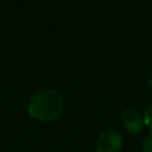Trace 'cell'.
Listing matches in <instances>:
<instances>
[{
  "mask_svg": "<svg viewBox=\"0 0 152 152\" xmlns=\"http://www.w3.org/2000/svg\"><path fill=\"white\" fill-rule=\"evenodd\" d=\"M28 113L39 121H53L64 111V99L56 89H40L28 103Z\"/></svg>",
  "mask_w": 152,
  "mask_h": 152,
  "instance_id": "obj_1",
  "label": "cell"
},
{
  "mask_svg": "<svg viewBox=\"0 0 152 152\" xmlns=\"http://www.w3.org/2000/svg\"><path fill=\"white\" fill-rule=\"evenodd\" d=\"M123 148V136L119 131L108 128L97 136L96 152H120Z\"/></svg>",
  "mask_w": 152,
  "mask_h": 152,
  "instance_id": "obj_2",
  "label": "cell"
},
{
  "mask_svg": "<svg viewBox=\"0 0 152 152\" xmlns=\"http://www.w3.org/2000/svg\"><path fill=\"white\" fill-rule=\"evenodd\" d=\"M121 123H123L126 131H128L132 135L142 134L143 128H144V119H143L142 113L134 108L124 110V112L121 113Z\"/></svg>",
  "mask_w": 152,
  "mask_h": 152,
  "instance_id": "obj_3",
  "label": "cell"
},
{
  "mask_svg": "<svg viewBox=\"0 0 152 152\" xmlns=\"http://www.w3.org/2000/svg\"><path fill=\"white\" fill-rule=\"evenodd\" d=\"M143 119H144V126H147L152 131V102L147 105V108H145Z\"/></svg>",
  "mask_w": 152,
  "mask_h": 152,
  "instance_id": "obj_4",
  "label": "cell"
},
{
  "mask_svg": "<svg viewBox=\"0 0 152 152\" xmlns=\"http://www.w3.org/2000/svg\"><path fill=\"white\" fill-rule=\"evenodd\" d=\"M142 147H143V152H152V131L144 137Z\"/></svg>",
  "mask_w": 152,
  "mask_h": 152,
  "instance_id": "obj_5",
  "label": "cell"
},
{
  "mask_svg": "<svg viewBox=\"0 0 152 152\" xmlns=\"http://www.w3.org/2000/svg\"><path fill=\"white\" fill-rule=\"evenodd\" d=\"M148 87L152 89V77L151 79H148Z\"/></svg>",
  "mask_w": 152,
  "mask_h": 152,
  "instance_id": "obj_6",
  "label": "cell"
}]
</instances>
